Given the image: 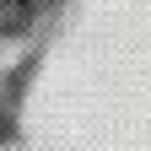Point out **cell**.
<instances>
[{
	"label": "cell",
	"instance_id": "1",
	"mask_svg": "<svg viewBox=\"0 0 151 151\" xmlns=\"http://www.w3.org/2000/svg\"><path fill=\"white\" fill-rule=\"evenodd\" d=\"M60 0H0V38H22L32 32Z\"/></svg>",
	"mask_w": 151,
	"mask_h": 151
}]
</instances>
